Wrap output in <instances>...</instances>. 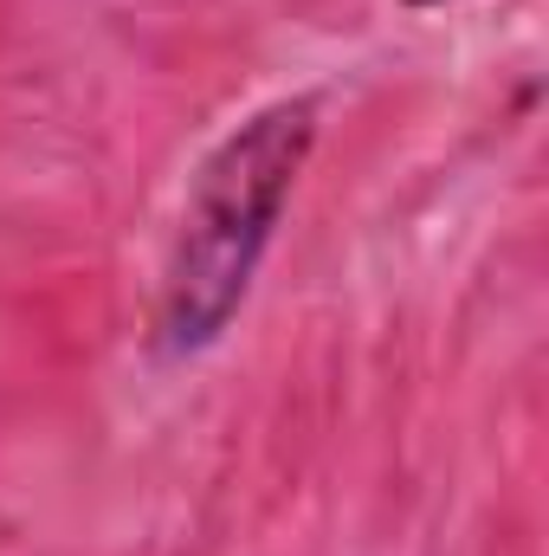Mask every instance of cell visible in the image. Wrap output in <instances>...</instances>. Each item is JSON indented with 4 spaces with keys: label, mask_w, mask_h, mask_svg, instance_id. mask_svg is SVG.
<instances>
[{
    "label": "cell",
    "mask_w": 549,
    "mask_h": 556,
    "mask_svg": "<svg viewBox=\"0 0 549 556\" xmlns=\"http://www.w3.org/2000/svg\"><path fill=\"white\" fill-rule=\"evenodd\" d=\"M310 149H317V98L297 91L253 111L194 168L155 298V350L168 363L201 356L233 330Z\"/></svg>",
    "instance_id": "cell-1"
},
{
    "label": "cell",
    "mask_w": 549,
    "mask_h": 556,
    "mask_svg": "<svg viewBox=\"0 0 549 556\" xmlns=\"http://www.w3.org/2000/svg\"><path fill=\"white\" fill-rule=\"evenodd\" d=\"M408 7H439V0H408Z\"/></svg>",
    "instance_id": "cell-2"
}]
</instances>
